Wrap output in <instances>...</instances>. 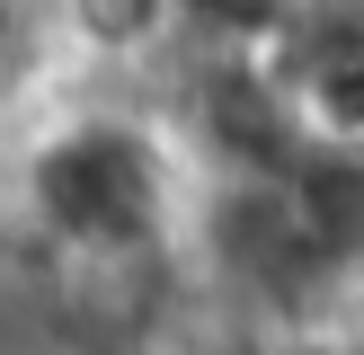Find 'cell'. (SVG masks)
<instances>
[{
  "mask_svg": "<svg viewBox=\"0 0 364 355\" xmlns=\"http://www.w3.org/2000/svg\"><path fill=\"white\" fill-rule=\"evenodd\" d=\"M196 169L169 116L134 98H71L9 151V240L53 284H142L187 258Z\"/></svg>",
  "mask_w": 364,
  "mask_h": 355,
  "instance_id": "cell-1",
  "label": "cell"
},
{
  "mask_svg": "<svg viewBox=\"0 0 364 355\" xmlns=\"http://www.w3.org/2000/svg\"><path fill=\"white\" fill-rule=\"evenodd\" d=\"M284 222H294L302 258L329 266V275H355L364 266V151H302L294 178L276 187Z\"/></svg>",
  "mask_w": 364,
  "mask_h": 355,
  "instance_id": "cell-3",
  "label": "cell"
},
{
  "mask_svg": "<svg viewBox=\"0 0 364 355\" xmlns=\"http://www.w3.org/2000/svg\"><path fill=\"white\" fill-rule=\"evenodd\" d=\"M53 18H63L71 71L151 80V71L187 62V0H53Z\"/></svg>",
  "mask_w": 364,
  "mask_h": 355,
  "instance_id": "cell-2",
  "label": "cell"
},
{
  "mask_svg": "<svg viewBox=\"0 0 364 355\" xmlns=\"http://www.w3.org/2000/svg\"><path fill=\"white\" fill-rule=\"evenodd\" d=\"M355 275H364V266H355Z\"/></svg>",
  "mask_w": 364,
  "mask_h": 355,
  "instance_id": "cell-5",
  "label": "cell"
},
{
  "mask_svg": "<svg viewBox=\"0 0 364 355\" xmlns=\"http://www.w3.org/2000/svg\"><path fill=\"white\" fill-rule=\"evenodd\" d=\"M71 80L53 0H0V133H27V106Z\"/></svg>",
  "mask_w": 364,
  "mask_h": 355,
  "instance_id": "cell-4",
  "label": "cell"
}]
</instances>
